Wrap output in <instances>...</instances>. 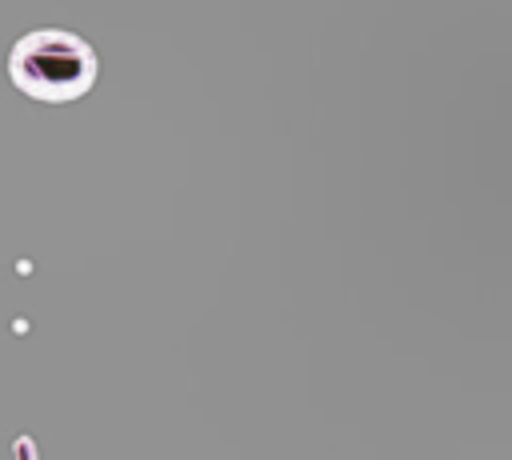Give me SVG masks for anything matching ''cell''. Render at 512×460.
Wrapping results in <instances>:
<instances>
[{
    "label": "cell",
    "mask_w": 512,
    "mask_h": 460,
    "mask_svg": "<svg viewBox=\"0 0 512 460\" xmlns=\"http://www.w3.org/2000/svg\"><path fill=\"white\" fill-rule=\"evenodd\" d=\"M8 76L40 104H68L96 84V52L76 32L40 28L12 44Z\"/></svg>",
    "instance_id": "6da1fadb"
}]
</instances>
